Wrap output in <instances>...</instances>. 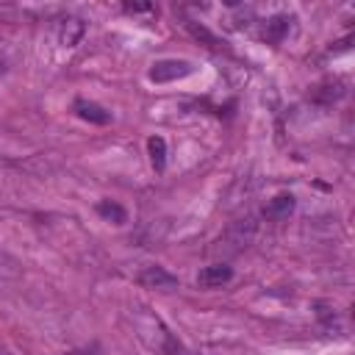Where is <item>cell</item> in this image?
<instances>
[{
	"label": "cell",
	"mask_w": 355,
	"mask_h": 355,
	"mask_svg": "<svg viewBox=\"0 0 355 355\" xmlns=\"http://www.w3.org/2000/svg\"><path fill=\"white\" fill-rule=\"evenodd\" d=\"M194 72V64L186 58H161L150 67V80L153 83H172V80H183Z\"/></svg>",
	"instance_id": "obj_1"
},
{
	"label": "cell",
	"mask_w": 355,
	"mask_h": 355,
	"mask_svg": "<svg viewBox=\"0 0 355 355\" xmlns=\"http://www.w3.org/2000/svg\"><path fill=\"white\" fill-rule=\"evenodd\" d=\"M136 283L144 286V288H155V291H175V288H178V277H175L169 269L158 266V263L144 266V269L136 275Z\"/></svg>",
	"instance_id": "obj_2"
},
{
	"label": "cell",
	"mask_w": 355,
	"mask_h": 355,
	"mask_svg": "<svg viewBox=\"0 0 355 355\" xmlns=\"http://www.w3.org/2000/svg\"><path fill=\"white\" fill-rule=\"evenodd\" d=\"M83 33H86V22L80 17L67 14V17H61L55 22V39H58L61 47H75L83 39Z\"/></svg>",
	"instance_id": "obj_3"
},
{
	"label": "cell",
	"mask_w": 355,
	"mask_h": 355,
	"mask_svg": "<svg viewBox=\"0 0 355 355\" xmlns=\"http://www.w3.org/2000/svg\"><path fill=\"white\" fill-rule=\"evenodd\" d=\"M72 111H75L83 122H92V125H108V122H111V111L103 108V105L94 103V100H86V97H78V100L72 103Z\"/></svg>",
	"instance_id": "obj_4"
},
{
	"label": "cell",
	"mask_w": 355,
	"mask_h": 355,
	"mask_svg": "<svg viewBox=\"0 0 355 355\" xmlns=\"http://www.w3.org/2000/svg\"><path fill=\"white\" fill-rule=\"evenodd\" d=\"M230 280H233V269L225 263H211L197 272V286H202V288H219Z\"/></svg>",
	"instance_id": "obj_5"
},
{
	"label": "cell",
	"mask_w": 355,
	"mask_h": 355,
	"mask_svg": "<svg viewBox=\"0 0 355 355\" xmlns=\"http://www.w3.org/2000/svg\"><path fill=\"white\" fill-rule=\"evenodd\" d=\"M288 31H291V17H288V14H275V17H269V19L263 22L261 39L269 42V44H280Z\"/></svg>",
	"instance_id": "obj_6"
},
{
	"label": "cell",
	"mask_w": 355,
	"mask_h": 355,
	"mask_svg": "<svg viewBox=\"0 0 355 355\" xmlns=\"http://www.w3.org/2000/svg\"><path fill=\"white\" fill-rule=\"evenodd\" d=\"M344 94H347V89H344V80H338V78H333V80H324V83L313 86V92H311L313 103H322V105H330V103L341 100Z\"/></svg>",
	"instance_id": "obj_7"
},
{
	"label": "cell",
	"mask_w": 355,
	"mask_h": 355,
	"mask_svg": "<svg viewBox=\"0 0 355 355\" xmlns=\"http://www.w3.org/2000/svg\"><path fill=\"white\" fill-rule=\"evenodd\" d=\"M294 197L291 194H277V197H272L269 202H266V208H263V216L266 219H288V214L294 211Z\"/></svg>",
	"instance_id": "obj_8"
},
{
	"label": "cell",
	"mask_w": 355,
	"mask_h": 355,
	"mask_svg": "<svg viewBox=\"0 0 355 355\" xmlns=\"http://www.w3.org/2000/svg\"><path fill=\"white\" fill-rule=\"evenodd\" d=\"M186 28H189V33L200 42V44H205L208 50H225V42L216 36V33H211L202 22H194V19H186Z\"/></svg>",
	"instance_id": "obj_9"
},
{
	"label": "cell",
	"mask_w": 355,
	"mask_h": 355,
	"mask_svg": "<svg viewBox=\"0 0 355 355\" xmlns=\"http://www.w3.org/2000/svg\"><path fill=\"white\" fill-rule=\"evenodd\" d=\"M147 153H150V164L155 172H164L166 169V141L164 136H150L147 139Z\"/></svg>",
	"instance_id": "obj_10"
},
{
	"label": "cell",
	"mask_w": 355,
	"mask_h": 355,
	"mask_svg": "<svg viewBox=\"0 0 355 355\" xmlns=\"http://www.w3.org/2000/svg\"><path fill=\"white\" fill-rule=\"evenodd\" d=\"M97 214H100L103 219L114 222V225H125V222H128V211H125L119 202H114V200H100V202H97Z\"/></svg>",
	"instance_id": "obj_11"
},
{
	"label": "cell",
	"mask_w": 355,
	"mask_h": 355,
	"mask_svg": "<svg viewBox=\"0 0 355 355\" xmlns=\"http://www.w3.org/2000/svg\"><path fill=\"white\" fill-rule=\"evenodd\" d=\"M122 8H125L128 14H158L155 6H150V3H125Z\"/></svg>",
	"instance_id": "obj_12"
},
{
	"label": "cell",
	"mask_w": 355,
	"mask_h": 355,
	"mask_svg": "<svg viewBox=\"0 0 355 355\" xmlns=\"http://www.w3.org/2000/svg\"><path fill=\"white\" fill-rule=\"evenodd\" d=\"M72 355H97V352H89V349H83V352H72Z\"/></svg>",
	"instance_id": "obj_13"
},
{
	"label": "cell",
	"mask_w": 355,
	"mask_h": 355,
	"mask_svg": "<svg viewBox=\"0 0 355 355\" xmlns=\"http://www.w3.org/2000/svg\"><path fill=\"white\" fill-rule=\"evenodd\" d=\"M0 355H3V352H0Z\"/></svg>",
	"instance_id": "obj_14"
}]
</instances>
